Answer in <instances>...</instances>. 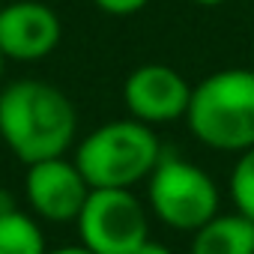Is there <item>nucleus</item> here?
I'll list each match as a JSON object with an SVG mask.
<instances>
[{
    "label": "nucleus",
    "instance_id": "nucleus-1",
    "mask_svg": "<svg viewBox=\"0 0 254 254\" xmlns=\"http://www.w3.org/2000/svg\"><path fill=\"white\" fill-rule=\"evenodd\" d=\"M75 135L78 111L60 87L24 78L0 90V138L18 162L66 156Z\"/></svg>",
    "mask_w": 254,
    "mask_h": 254
},
{
    "label": "nucleus",
    "instance_id": "nucleus-2",
    "mask_svg": "<svg viewBox=\"0 0 254 254\" xmlns=\"http://www.w3.org/2000/svg\"><path fill=\"white\" fill-rule=\"evenodd\" d=\"M191 135L218 153L254 147V69H221L191 87L186 111Z\"/></svg>",
    "mask_w": 254,
    "mask_h": 254
},
{
    "label": "nucleus",
    "instance_id": "nucleus-3",
    "mask_svg": "<svg viewBox=\"0 0 254 254\" xmlns=\"http://www.w3.org/2000/svg\"><path fill=\"white\" fill-rule=\"evenodd\" d=\"M159 159L156 129L135 117L102 123L75 150V165L90 189H132L153 174Z\"/></svg>",
    "mask_w": 254,
    "mask_h": 254
},
{
    "label": "nucleus",
    "instance_id": "nucleus-4",
    "mask_svg": "<svg viewBox=\"0 0 254 254\" xmlns=\"http://www.w3.org/2000/svg\"><path fill=\"white\" fill-rule=\"evenodd\" d=\"M147 186L153 215L174 230L194 233L212 215H218V189L194 162L162 153L159 165L147 177Z\"/></svg>",
    "mask_w": 254,
    "mask_h": 254
},
{
    "label": "nucleus",
    "instance_id": "nucleus-5",
    "mask_svg": "<svg viewBox=\"0 0 254 254\" xmlns=\"http://www.w3.org/2000/svg\"><path fill=\"white\" fill-rule=\"evenodd\" d=\"M75 227L93 254H135L150 239L147 206L132 189H90Z\"/></svg>",
    "mask_w": 254,
    "mask_h": 254
},
{
    "label": "nucleus",
    "instance_id": "nucleus-6",
    "mask_svg": "<svg viewBox=\"0 0 254 254\" xmlns=\"http://www.w3.org/2000/svg\"><path fill=\"white\" fill-rule=\"evenodd\" d=\"M24 194H27L33 215H39L42 221H51V224L72 221L75 224V218L90 194V186H87L84 174L78 171L75 159L57 156V159L27 165Z\"/></svg>",
    "mask_w": 254,
    "mask_h": 254
},
{
    "label": "nucleus",
    "instance_id": "nucleus-7",
    "mask_svg": "<svg viewBox=\"0 0 254 254\" xmlns=\"http://www.w3.org/2000/svg\"><path fill=\"white\" fill-rule=\"evenodd\" d=\"M123 102L129 114L147 126H162L186 117L191 84L165 63H144L129 72L123 84Z\"/></svg>",
    "mask_w": 254,
    "mask_h": 254
},
{
    "label": "nucleus",
    "instance_id": "nucleus-8",
    "mask_svg": "<svg viewBox=\"0 0 254 254\" xmlns=\"http://www.w3.org/2000/svg\"><path fill=\"white\" fill-rule=\"evenodd\" d=\"M63 39L60 15L39 0H15L0 6V51L15 63L45 60Z\"/></svg>",
    "mask_w": 254,
    "mask_h": 254
},
{
    "label": "nucleus",
    "instance_id": "nucleus-9",
    "mask_svg": "<svg viewBox=\"0 0 254 254\" xmlns=\"http://www.w3.org/2000/svg\"><path fill=\"white\" fill-rule=\"evenodd\" d=\"M191 254H254V221L242 212H218L191 236Z\"/></svg>",
    "mask_w": 254,
    "mask_h": 254
},
{
    "label": "nucleus",
    "instance_id": "nucleus-10",
    "mask_svg": "<svg viewBox=\"0 0 254 254\" xmlns=\"http://www.w3.org/2000/svg\"><path fill=\"white\" fill-rule=\"evenodd\" d=\"M45 233L39 221L21 209L0 215V254H45Z\"/></svg>",
    "mask_w": 254,
    "mask_h": 254
},
{
    "label": "nucleus",
    "instance_id": "nucleus-11",
    "mask_svg": "<svg viewBox=\"0 0 254 254\" xmlns=\"http://www.w3.org/2000/svg\"><path fill=\"white\" fill-rule=\"evenodd\" d=\"M230 197L236 212L254 221V147H248L236 159V168L230 174Z\"/></svg>",
    "mask_w": 254,
    "mask_h": 254
},
{
    "label": "nucleus",
    "instance_id": "nucleus-12",
    "mask_svg": "<svg viewBox=\"0 0 254 254\" xmlns=\"http://www.w3.org/2000/svg\"><path fill=\"white\" fill-rule=\"evenodd\" d=\"M93 3L108 15H135L150 3V0H93Z\"/></svg>",
    "mask_w": 254,
    "mask_h": 254
},
{
    "label": "nucleus",
    "instance_id": "nucleus-13",
    "mask_svg": "<svg viewBox=\"0 0 254 254\" xmlns=\"http://www.w3.org/2000/svg\"><path fill=\"white\" fill-rule=\"evenodd\" d=\"M135 254H174V251H171L168 245H162V242H153V239H147V242H144V245H141Z\"/></svg>",
    "mask_w": 254,
    "mask_h": 254
},
{
    "label": "nucleus",
    "instance_id": "nucleus-14",
    "mask_svg": "<svg viewBox=\"0 0 254 254\" xmlns=\"http://www.w3.org/2000/svg\"><path fill=\"white\" fill-rule=\"evenodd\" d=\"M45 254H93L90 248H84L81 242L78 245H63V248H54V251H45Z\"/></svg>",
    "mask_w": 254,
    "mask_h": 254
},
{
    "label": "nucleus",
    "instance_id": "nucleus-15",
    "mask_svg": "<svg viewBox=\"0 0 254 254\" xmlns=\"http://www.w3.org/2000/svg\"><path fill=\"white\" fill-rule=\"evenodd\" d=\"M12 209H18L15 200H12V194H9L6 189H0V215H3V212H12Z\"/></svg>",
    "mask_w": 254,
    "mask_h": 254
},
{
    "label": "nucleus",
    "instance_id": "nucleus-16",
    "mask_svg": "<svg viewBox=\"0 0 254 254\" xmlns=\"http://www.w3.org/2000/svg\"><path fill=\"white\" fill-rule=\"evenodd\" d=\"M194 3H200V6H218V3H224V0H194Z\"/></svg>",
    "mask_w": 254,
    "mask_h": 254
},
{
    "label": "nucleus",
    "instance_id": "nucleus-17",
    "mask_svg": "<svg viewBox=\"0 0 254 254\" xmlns=\"http://www.w3.org/2000/svg\"><path fill=\"white\" fill-rule=\"evenodd\" d=\"M3 69H6V57H3V51H0V81H3Z\"/></svg>",
    "mask_w": 254,
    "mask_h": 254
}]
</instances>
